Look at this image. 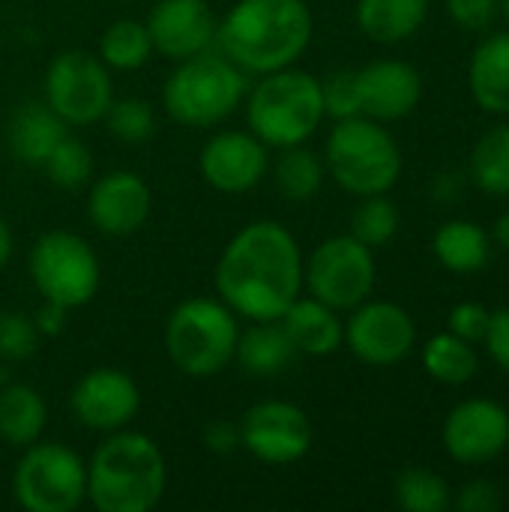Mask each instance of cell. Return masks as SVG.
I'll return each instance as SVG.
<instances>
[{"instance_id": "obj_24", "label": "cell", "mask_w": 509, "mask_h": 512, "mask_svg": "<svg viewBox=\"0 0 509 512\" xmlns=\"http://www.w3.org/2000/svg\"><path fill=\"white\" fill-rule=\"evenodd\" d=\"M429 15V0H357V27L381 45L411 39Z\"/></svg>"}, {"instance_id": "obj_14", "label": "cell", "mask_w": 509, "mask_h": 512, "mask_svg": "<svg viewBox=\"0 0 509 512\" xmlns=\"http://www.w3.org/2000/svg\"><path fill=\"white\" fill-rule=\"evenodd\" d=\"M201 177L222 195H243L264 183L270 171V147L249 129L213 132L198 153Z\"/></svg>"}, {"instance_id": "obj_47", "label": "cell", "mask_w": 509, "mask_h": 512, "mask_svg": "<svg viewBox=\"0 0 509 512\" xmlns=\"http://www.w3.org/2000/svg\"><path fill=\"white\" fill-rule=\"evenodd\" d=\"M126 3H132V0H126Z\"/></svg>"}, {"instance_id": "obj_22", "label": "cell", "mask_w": 509, "mask_h": 512, "mask_svg": "<svg viewBox=\"0 0 509 512\" xmlns=\"http://www.w3.org/2000/svg\"><path fill=\"white\" fill-rule=\"evenodd\" d=\"M297 357L282 321H249L240 327L234 363L252 378H276L282 375Z\"/></svg>"}, {"instance_id": "obj_7", "label": "cell", "mask_w": 509, "mask_h": 512, "mask_svg": "<svg viewBox=\"0 0 509 512\" xmlns=\"http://www.w3.org/2000/svg\"><path fill=\"white\" fill-rule=\"evenodd\" d=\"M240 318L219 297H189L165 321L162 345L186 378H213L234 363Z\"/></svg>"}, {"instance_id": "obj_41", "label": "cell", "mask_w": 509, "mask_h": 512, "mask_svg": "<svg viewBox=\"0 0 509 512\" xmlns=\"http://www.w3.org/2000/svg\"><path fill=\"white\" fill-rule=\"evenodd\" d=\"M204 447L213 456H228L234 450H240V423L231 420H213L204 429Z\"/></svg>"}, {"instance_id": "obj_12", "label": "cell", "mask_w": 509, "mask_h": 512, "mask_svg": "<svg viewBox=\"0 0 509 512\" xmlns=\"http://www.w3.org/2000/svg\"><path fill=\"white\" fill-rule=\"evenodd\" d=\"M312 441L309 414L285 399H264L240 420V447L264 465H294L309 456Z\"/></svg>"}, {"instance_id": "obj_18", "label": "cell", "mask_w": 509, "mask_h": 512, "mask_svg": "<svg viewBox=\"0 0 509 512\" xmlns=\"http://www.w3.org/2000/svg\"><path fill=\"white\" fill-rule=\"evenodd\" d=\"M444 447L462 465H486L509 447V411L495 399H468L444 423Z\"/></svg>"}, {"instance_id": "obj_26", "label": "cell", "mask_w": 509, "mask_h": 512, "mask_svg": "<svg viewBox=\"0 0 509 512\" xmlns=\"http://www.w3.org/2000/svg\"><path fill=\"white\" fill-rule=\"evenodd\" d=\"M267 174L273 177V186L285 201L306 204L321 192L327 168H324L321 153H315L306 144H294V147L276 150V159H270Z\"/></svg>"}, {"instance_id": "obj_38", "label": "cell", "mask_w": 509, "mask_h": 512, "mask_svg": "<svg viewBox=\"0 0 509 512\" xmlns=\"http://www.w3.org/2000/svg\"><path fill=\"white\" fill-rule=\"evenodd\" d=\"M447 12L465 30H489L498 15V0H447Z\"/></svg>"}, {"instance_id": "obj_17", "label": "cell", "mask_w": 509, "mask_h": 512, "mask_svg": "<svg viewBox=\"0 0 509 512\" xmlns=\"http://www.w3.org/2000/svg\"><path fill=\"white\" fill-rule=\"evenodd\" d=\"M153 210V192L135 171L117 168L90 180L87 219L108 237H129L141 231Z\"/></svg>"}, {"instance_id": "obj_34", "label": "cell", "mask_w": 509, "mask_h": 512, "mask_svg": "<svg viewBox=\"0 0 509 512\" xmlns=\"http://www.w3.org/2000/svg\"><path fill=\"white\" fill-rule=\"evenodd\" d=\"M102 123L111 132V138L123 144H144L156 132V111L141 96H123V99L114 96Z\"/></svg>"}, {"instance_id": "obj_33", "label": "cell", "mask_w": 509, "mask_h": 512, "mask_svg": "<svg viewBox=\"0 0 509 512\" xmlns=\"http://www.w3.org/2000/svg\"><path fill=\"white\" fill-rule=\"evenodd\" d=\"M399 207L384 195H366L351 213V234L369 249L387 246L399 234Z\"/></svg>"}, {"instance_id": "obj_10", "label": "cell", "mask_w": 509, "mask_h": 512, "mask_svg": "<svg viewBox=\"0 0 509 512\" xmlns=\"http://www.w3.org/2000/svg\"><path fill=\"white\" fill-rule=\"evenodd\" d=\"M378 279L375 252L354 234H336L303 258V288L321 303L351 312L372 297Z\"/></svg>"}, {"instance_id": "obj_1", "label": "cell", "mask_w": 509, "mask_h": 512, "mask_svg": "<svg viewBox=\"0 0 509 512\" xmlns=\"http://www.w3.org/2000/svg\"><path fill=\"white\" fill-rule=\"evenodd\" d=\"M213 285L237 318L279 321L303 294V249L282 222H249L225 243Z\"/></svg>"}, {"instance_id": "obj_30", "label": "cell", "mask_w": 509, "mask_h": 512, "mask_svg": "<svg viewBox=\"0 0 509 512\" xmlns=\"http://www.w3.org/2000/svg\"><path fill=\"white\" fill-rule=\"evenodd\" d=\"M474 183L489 195H509V123L489 129L471 153Z\"/></svg>"}, {"instance_id": "obj_46", "label": "cell", "mask_w": 509, "mask_h": 512, "mask_svg": "<svg viewBox=\"0 0 509 512\" xmlns=\"http://www.w3.org/2000/svg\"><path fill=\"white\" fill-rule=\"evenodd\" d=\"M498 12L507 18V24H509V0H498Z\"/></svg>"}, {"instance_id": "obj_39", "label": "cell", "mask_w": 509, "mask_h": 512, "mask_svg": "<svg viewBox=\"0 0 509 512\" xmlns=\"http://www.w3.org/2000/svg\"><path fill=\"white\" fill-rule=\"evenodd\" d=\"M456 510L462 512H498L504 498H501V489L492 483V480H471L459 489L456 495Z\"/></svg>"}, {"instance_id": "obj_15", "label": "cell", "mask_w": 509, "mask_h": 512, "mask_svg": "<svg viewBox=\"0 0 509 512\" xmlns=\"http://www.w3.org/2000/svg\"><path fill=\"white\" fill-rule=\"evenodd\" d=\"M72 417L99 435L132 426L141 411V390L132 375L114 366H99L84 372L69 393Z\"/></svg>"}, {"instance_id": "obj_20", "label": "cell", "mask_w": 509, "mask_h": 512, "mask_svg": "<svg viewBox=\"0 0 509 512\" xmlns=\"http://www.w3.org/2000/svg\"><path fill=\"white\" fill-rule=\"evenodd\" d=\"M291 345L297 354L306 357H330L345 345V321L339 318V309L321 303L318 297H297L285 315L279 318Z\"/></svg>"}, {"instance_id": "obj_45", "label": "cell", "mask_w": 509, "mask_h": 512, "mask_svg": "<svg viewBox=\"0 0 509 512\" xmlns=\"http://www.w3.org/2000/svg\"><path fill=\"white\" fill-rule=\"evenodd\" d=\"M495 240H498L504 249H509V210L495 222Z\"/></svg>"}, {"instance_id": "obj_40", "label": "cell", "mask_w": 509, "mask_h": 512, "mask_svg": "<svg viewBox=\"0 0 509 512\" xmlns=\"http://www.w3.org/2000/svg\"><path fill=\"white\" fill-rule=\"evenodd\" d=\"M483 342H486L492 360L509 375V306L492 312V321H489V330H486Z\"/></svg>"}, {"instance_id": "obj_19", "label": "cell", "mask_w": 509, "mask_h": 512, "mask_svg": "<svg viewBox=\"0 0 509 512\" xmlns=\"http://www.w3.org/2000/svg\"><path fill=\"white\" fill-rule=\"evenodd\" d=\"M360 111L378 123H393L408 117L423 96L420 72L405 60H375L357 69Z\"/></svg>"}, {"instance_id": "obj_43", "label": "cell", "mask_w": 509, "mask_h": 512, "mask_svg": "<svg viewBox=\"0 0 509 512\" xmlns=\"http://www.w3.org/2000/svg\"><path fill=\"white\" fill-rule=\"evenodd\" d=\"M432 192H435V198L441 204H453L459 198V180H456V174H441L435 180V189Z\"/></svg>"}, {"instance_id": "obj_2", "label": "cell", "mask_w": 509, "mask_h": 512, "mask_svg": "<svg viewBox=\"0 0 509 512\" xmlns=\"http://www.w3.org/2000/svg\"><path fill=\"white\" fill-rule=\"evenodd\" d=\"M315 36L306 0H237L216 24V51L246 75L297 66Z\"/></svg>"}, {"instance_id": "obj_35", "label": "cell", "mask_w": 509, "mask_h": 512, "mask_svg": "<svg viewBox=\"0 0 509 512\" xmlns=\"http://www.w3.org/2000/svg\"><path fill=\"white\" fill-rule=\"evenodd\" d=\"M39 330L33 324V315L9 309L0 312V363H24L39 351Z\"/></svg>"}, {"instance_id": "obj_5", "label": "cell", "mask_w": 509, "mask_h": 512, "mask_svg": "<svg viewBox=\"0 0 509 512\" xmlns=\"http://www.w3.org/2000/svg\"><path fill=\"white\" fill-rule=\"evenodd\" d=\"M246 90L249 75L222 51L210 48L174 63L162 84V108L177 126L213 129L243 105Z\"/></svg>"}, {"instance_id": "obj_6", "label": "cell", "mask_w": 509, "mask_h": 512, "mask_svg": "<svg viewBox=\"0 0 509 512\" xmlns=\"http://www.w3.org/2000/svg\"><path fill=\"white\" fill-rule=\"evenodd\" d=\"M324 168L354 198L384 195L402 177V147L372 117L336 120L324 144Z\"/></svg>"}, {"instance_id": "obj_31", "label": "cell", "mask_w": 509, "mask_h": 512, "mask_svg": "<svg viewBox=\"0 0 509 512\" xmlns=\"http://www.w3.org/2000/svg\"><path fill=\"white\" fill-rule=\"evenodd\" d=\"M42 171L48 174V180L57 186V189H66V192H75V189H84L90 186L93 174H96V162H93V153L90 147L75 138V135H63L60 144L51 150V156L45 159Z\"/></svg>"}, {"instance_id": "obj_25", "label": "cell", "mask_w": 509, "mask_h": 512, "mask_svg": "<svg viewBox=\"0 0 509 512\" xmlns=\"http://www.w3.org/2000/svg\"><path fill=\"white\" fill-rule=\"evenodd\" d=\"M48 429V405L42 393L30 384H6L0 387V438L24 450L42 441Z\"/></svg>"}, {"instance_id": "obj_29", "label": "cell", "mask_w": 509, "mask_h": 512, "mask_svg": "<svg viewBox=\"0 0 509 512\" xmlns=\"http://www.w3.org/2000/svg\"><path fill=\"white\" fill-rule=\"evenodd\" d=\"M477 366H480V360H477L474 342H465L450 330L432 336L423 345V369L438 384H447V387L468 384L477 375Z\"/></svg>"}, {"instance_id": "obj_13", "label": "cell", "mask_w": 509, "mask_h": 512, "mask_svg": "<svg viewBox=\"0 0 509 512\" xmlns=\"http://www.w3.org/2000/svg\"><path fill=\"white\" fill-rule=\"evenodd\" d=\"M345 345L366 366H396L417 345V324L399 303L363 300L345 321Z\"/></svg>"}, {"instance_id": "obj_16", "label": "cell", "mask_w": 509, "mask_h": 512, "mask_svg": "<svg viewBox=\"0 0 509 512\" xmlns=\"http://www.w3.org/2000/svg\"><path fill=\"white\" fill-rule=\"evenodd\" d=\"M144 24L153 54H162L171 63L216 48L219 18L207 0H156Z\"/></svg>"}, {"instance_id": "obj_9", "label": "cell", "mask_w": 509, "mask_h": 512, "mask_svg": "<svg viewBox=\"0 0 509 512\" xmlns=\"http://www.w3.org/2000/svg\"><path fill=\"white\" fill-rule=\"evenodd\" d=\"M27 267L39 297L60 303L69 312L87 306L102 285L99 255L75 231H45L36 237Z\"/></svg>"}, {"instance_id": "obj_11", "label": "cell", "mask_w": 509, "mask_h": 512, "mask_svg": "<svg viewBox=\"0 0 509 512\" xmlns=\"http://www.w3.org/2000/svg\"><path fill=\"white\" fill-rule=\"evenodd\" d=\"M114 99L111 69L90 51H60L42 81V102L69 126L84 129L105 117Z\"/></svg>"}, {"instance_id": "obj_36", "label": "cell", "mask_w": 509, "mask_h": 512, "mask_svg": "<svg viewBox=\"0 0 509 512\" xmlns=\"http://www.w3.org/2000/svg\"><path fill=\"white\" fill-rule=\"evenodd\" d=\"M321 99L324 114L330 120H348L360 117V90H357V69H339L321 78Z\"/></svg>"}, {"instance_id": "obj_4", "label": "cell", "mask_w": 509, "mask_h": 512, "mask_svg": "<svg viewBox=\"0 0 509 512\" xmlns=\"http://www.w3.org/2000/svg\"><path fill=\"white\" fill-rule=\"evenodd\" d=\"M243 105L249 132L258 135L270 150L306 144L327 120L321 78L300 66L258 75V81L249 84Z\"/></svg>"}, {"instance_id": "obj_37", "label": "cell", "mask_w": 509, "mask_h": 512, "mask_svg": "<svg viewBox=\"0 0 509 512\" xmlns=\"http://www.w3.org/2000/svg\"><path fill=\"white\" fill-rule=\"evenodd\" d=\"M489 321H492V312L483 303H459L450 312V333H456L465 342H483Z\"/></svg>"}, {"instance_id": "obj_44", "label": "cell", "mask_w": 509, "mask_h": 512, "mask_svg": "<svg viewBox=\"0 0 509 512\" xmlns=\"http://www.w3.org/2000/svg\"><path fill=\"white\" fill-rule=\"evenodd\" d=\"M12 252H15V237H12L9 222L0 216V273H3V267L12 261Z\"/></svg>"}, {"instance_id": "obj_23", "label": "cell", "mask_w": 509, "mask_h": 512, "mask_svg": "<svg viewBox=\"0 0 509 512\" xmlns=\"http://www.w3.org/2000/svg\"><path fill=\"white\" fill-rule=\"evenodd\" d=\"M474 102L489 114H509V30L486 36L468 66Z\"/></svg>"}, {"instance_id": "obj_8", "label": "cell", "mask_w": 509, "mask_h": 512, "mask_svg": "<svg viewBox=\"0 0 509 512\" xmlns=\"http://www.w3.org/2000/svg\"><path fill=\"white\" fill-rule=\"evenodd\" d=\"M12 498L27 512H75L87 501V462L66 444L36 441L15 462Z\"/></svg>"}, {"instance_id": "obj_28", "label": "cell", "mask_w": 509, "mask_h": 512, "mask_svg": "<svg viewBox=\"0 0 509 512\" xmlns=\"http://www.w3.org/2000/svg\"><path fill=\"white\" fill-rule=\"evenodd\" d=\"M153 57V42L144 21L117 18L99 36V60L111 72H138Z\"/></svg>"}, {"instance_id": "obj_27", "label": "cell", "mask_w": 509, "mask_h": 512, "mask_svg": "<svg viewBox=\"0 0 509 512\" xmlns=\"http://www.w3.org/2000/svg\"><path fill=\"white\" fill-rule=\"evenodd\" d=\"M432 249H435V258L450 273H462L465 276V273H477V270H483L489 264L492 240H489V234L477 222L453 219V222H444L435 231Z\"/></svg>"}, {"instance_id": "obj_21", "label": "cell", "mask_w": 509, "mask_h": 512, "mask_svg": "<svg viewBox=\"0 0 509 512\" xmlns=\"http://www.w3.org/2000/svg\"><path fill=\"white\" fill-rule=\"evenodd\" d=\"M66 132H69V126L39 99V102L21 105L12 114L9 129H6V141H9V150L18 162L42 168Z\"/></svg>"}, {"instance_id": "obj_42", "label": "cell", "mask_w": 509, "mask_h": 512, "mask_svg": "<svg viewBox=\"0 0 509 512\" xmlns=\"http://www.w3.org/2000/svg\"><path fill=\"white\" fill-rule=\"evenodd\" d=\"M66 315H69L66 306L51 303V300H42V306L33 315V324H36L39 336H51L54 339V336H60L66 330Z\"/></svg>"}, {"instance_id": "obj_32", "label": "cell", "mask_w": 509, "mask_h": 512, "mask_svg": "<svg viewBox=\"0 0 509 512\" xmlns=\"http://www.w3.org/2000/svg\"><path fill=\"white\" fill-rule=\"evenodd\" d=\"M393 495H396V504L405 512H444L453 504L447 480L429 468L402 471L396 477Z\"/></svg>"}, {"instance_id": "obj_3", "label": "cell", "mask_w": 509, "mask_h": 512, "mask_svg": "<svg viewBox=\"0 0 509 512\" xmlns=\"http://www.w3.org/2000/svg\"><path fill=\"white\" fill-rule=\"evenodd\" d=\"M168 489L162 447L135 429L108 432L87 459V504L99 512H150Z\"/></svg>"}]
</instances>
